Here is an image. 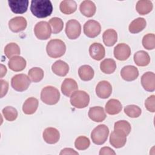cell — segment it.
Returning a JSON list of instances; mask_svg holds the SVG:
<instances>
[{
  "mask_svg": "<svg viewBox=\"0 0 155 155\" xmlns=\"http://www.w3.org/2000/svg\"><path fill=\"white\" fill-rule=\"evenodd\" d=\"M30 10L35 16L44 18L51 14L53 5L48 0H33L31 1Z\"/></svg>",
  "mask_w": 155,
  "mask_h": 155,
  "instance_id": "6da1fadb",
  "label": "cell"
},
{
  "mask_svg": "<svg viewBox=\"0 0 155 155\" xmlns=\"http://www.w3.org/2000/svg\"><path fill=\"white\" fill-rule=\"evenodd\" d=\"M47 53L50 58H58L62 56L66 51V45L61 39H51L46 47Z\"/></svg>",
  "mask_w": 155,
  "mask_h": 155,
  "instance_id": "7a4b0ae2",
  "label": "cell"
},
{
  "mask_svg": "<svg viewBox=\"0 0 155 155\" xmlns=\"http://www.w3.org/2000/svg\"><path fill=\"white\" fill-rule=\"evenodd\" d=\"M60 99L59 90L53 86H47L41 92V99L45 104L52 105L57 104Z\"/></svg>",
  "mask_w": 155,
  "mask_h": 155,
  "instance_id": "3957f363",
  "label": "cell"
},
{
  "mask_svg": "<svg viewBox=\"0 0 155 155\" xmlns=\"http://www.w3.org/2000/svg\"><path fill=\"white\" fill-rule=\"evenodd\" d=\"M70 104L76 108H84L90 102V96L87 93L82 90H76L70 96Z\"/></svg>",
  "mask_w": 155,
  "mask_h": 155,
  "instance_id": "277c9868",
  "label": "cell"
},
{
  "mask_svg": "<svg viewBox=\"0 0 155 155\" xmlns=\"http://www.w3.org/2000/svg\"><path fill=\"white\" fill-rule=\"evenodd\" d=\"M108 134L109 129L108 127L104 124H100L91 131V138L94 143L102 145L107 140Z\"/></svg>",
  "mask_w": 155,
  "mask_h": 155,
  "instance_id": "5b68a950",
  "label": "cell"
},
{
  "mask_svg": "<svg viewBox=\"0 0 155 155\" xmlns=\"http://www.w3.org/2000/svg\"><path fill=\"white\" fill-rule=\"evenodd\" d=\"M31 81L30 78L25 74L15 75L11 80L12 88L17 91H24L28 89Z\"/></svg>",
  "mask_w": 155,
  "mask_h": 155,
  "instance_id": "8992f818",
  "label": "cell"
},
{
  "mask_svg": "<svg viewBox=\"0 0 155 155\" xmlns=\"http://www.w3.org/2000/svg\"><path fill=\"white\" fill-rule=\"evenodd\" d=\"M34 32L36 37L40 40L48 39L52 33L50 24L46 21L38 22L35 26Z\"/></svg>",
  "mask_w": 155,
  "mask_h": 155,
  "instance_id": "52a82bcc",
  "label": "cell"
},
{
  "mask_svg": "<svg viewBox=\"0 0 155 155\" xmlns=\"http://www.w3.org/2000/svg\"><path fill=\"white\" fill-rule=\"evenodd\" d=\"M65 33L70 39H76L81 35V25L76 19H70L66 23Z\"/></svg>",
  "mask_w": 155,
  "mask_h": 155,
  "instance_id": "ba28073f",
  "label": "cell"
},
{
  "mask_svg": "<svg viewBox=\"0 0 155 155\" xmlns=\"http://www.w3.org/2000/svg\"><path fill=\"white\" fill-rule=\"evenodd\" d=\"M101 31V26L99 22L88 20L84 25V33L88 38H94L98 36Z\"/></svg>",
  "mask_w": 155,
  "mask_h": 155,
  "instance_id": "9c48e42d",
  "label": "cell"
},
{
  "mask_svg": "<svg viewBox=\"0 0 155 155\" xmlns=\"http://www.w3.org/2000/svg\"><path fill=\"white\" fill-rule=\"evenodd\" d=\"M114 56L119 61H125L131 55V48L125 43L118 44L114 48Z\"/></svg>",
  "mask_w": 155,
  "mask_h": 155,
  "instance_id": "30bf717a",
  "label": "cell"
},
{
  "mask_svg": "<svg viewBox=\"0 0 155 155\" xmlns=\"http://www.w3.org/2000/svg\"><path fill=\"white\" fill-rule=\"evenodd\" d=\"M27 25L26 19L23 16H16L11 19L8 22L10 30L14 33H18L25 30Z\"/></svg>",
  "mask_w": 155,
  "mask_h": 155,
  "instance_id": "8fae6325",
  "label": "cell"
},
{
  "mask_svg": "<svg viewBox=\"0 0 155 155\" xmlns=\"http://www.w3.org/2000/svg\"><path fill=\"white\" fill-rule=\"evenodd\" d=\"M112 93V86L107 81H100L96 87V95L101 99H107Z\"/></svg>",
  "mask_w": 155,
  "mask_h": 155,
  "instance_id": "7c38bea8",
  "label": "cell"
},
{
  "mask_svg": "<svg viewBox=\"0 0 155 155\" xmlns=\"http://www.w3.org/2000/svg\"><path fill=\"white\" fill-rule=\"evenodd\" d=\"M142 87L147 91H154L155 90V74L153 72L147 71L141 77Z\"/></svg>",
  "mask_w": 155,
  "mask_h": 155,
  "instance_id": "4fadbf2b",
  "label": "cell"
},
{
  "mask_svg": "<svg viewBox=\"0 0 155 155\" xmlns=\"http://www.w3.org/2000/svg\"><path fill=\"white\" fill-rule=\"evenodd\" d=\"M44 140L49 144L57 143L60 139L59 131L55 128L48 127L45 128L42 133Z\"/></svg>",
  "mask_w": 155,
  "mask_h": 155,
  "instance_id": "5bb4252c",
  "label": "cell"
},
{
  "mask_svg": "<svg viewBox=\"0 0 155 155\" xmlns=\"http://www.w3.org/2000/svg\"><path fill=\"white\" fill-rule=\"evenodd\" d=\"M61 91L62 94L67 97L78 90V85L75 80L71 78H66L64 80L61 85Z\"/></svg>",
  "mask_w": 155,
  "mask_h": 155,
  "instance_id": "9a60e30c",
  "label": "cell"
},
{
  "mask_svg": "<svg viewBox=\"0 0 155 155\" xmlns=\"http://www.w3.org/2000/svg\"><path fill=\"white\" fill-rule=\"evenodd\" d=\"M29 1L28 0L8 1L12 12L16 14H22L27 12Z\"/></svg>",
  "mask_w": 155,
  "mask_h": 155,
  "instance_id": "2e32d148",
  "label": "cell"
},
{
  "mask_svg": "<svg viewBox=\"0 0 155 155\" xmlns=\"http://www.w3.org/2000/svg\"><path fill=\"white\" fill-rule=\"evenodd\" d=\"M120 76L126 81H133L139 76L138 69L133 65H126L120 71Z\"/></svg>",
  "mask_w": 155,
  "mask_h": 155,
  "instance_id": "e0dca14e",
  "label": "cell"
},
{
  "mask_svg": "<svg viewBox=\"0 0 155 155\" xmlns=\"http://www.w3.org/2000/svg\"><path fill=\"white\" fill-rule=\"evenodd\" d=\"M89 54L93 59L101 61L105 57V48L101 44L94 42L89 47Z\"/></svg>",
  "mask_w": 155,
  "mask_h": 155,
  "instance_id": "ac0fdd59",
  "label": "cell"
},
{
  "mask_svg": "<svg viewBox=\"0 0 155 155\" xmlns=\"http://www.w3.org/2000/svg\"><path fill=\"white\" fill-rule=\"evenodd\" d=\"M88 115L90 119L96 122L104 121L107 117L104 108L99 106L91 107L89 109Z\"/></svg>",
  "mask_w": 155,
  "mask_h": 155,
  "instance_id": "d6986e66",
  "label": "cell"
},
{
  "mask_svg": "<svg viewBox=\"0 0 155 155\" xmlns=\"http://www.w3.org/2000/svg\"><path fill=\"white\" fill-rule=\"evenodd\" d=\"M131 130L130 124L125 120H118L114 123V131L118 135L127 137Z\"/></svg>",
  "mask_w": 155,
  "mask_h": 155,
  "instance_id": "ffe728a7",
  "label": "cell"
},
{
  "mask_svg": "<svg viewBox=\"0 0 155 155\" xmlns=\"http://www.w3.org/2000/svg\"><path fill=\"white\" fill-rule=\"evenodd\" d=\"M27 62L24 58L19 56H15L9 59L8 66L10 70L14 71H22L26 67Z\"/></svg>",
  "mask_w": 155,
  "mask_h": 155,
  "instance_id": "44dd1931",
  "label": "cell"
},
{
  "mask_svg": "<svg viewBox=\"0 0 155 155\" xmlns=\"http://www.w3.org/2000/svg\"><path fill=\"white\" fill-rule=\"evenodd\" d=\"M81 13L85 16L90 18L94 16L96 11V7L94 3L89 0L82 1L79 6Z\"/></svg>",
  "mask_w": 155,
  "mask_h": 155,
  "instance_id": "7402d4cb",
  "label": "cell"
},
{
  "mask_svg": "<svg viewBox=\"0 0 155 155\" xmlns=\"http://www.w3.org/2000/svg\"><path fill=\"white\" fill-rule=\"evenodd\" d=\"M52 71L59 76H65L69 71V66L64 61L58 60L51 65Z\"/></svg>",
  "mask_w": 155,
  "mask_h": 155,
  "instance_id": "603a6c76",
  "label": "cell"
},
{
  "mask_svg": "<svg viewBox=\"0 0 155 155\" xmlns=\"http://www.w3.org/2000/svg\"><path fill=\"white\" fill-rule=\"evenodd\" d=\"M122 108L120 102L116 99H110L105 104V111L110 115L119 114Z\"/></svg>",
  "mask_w": 155,
  "mask_h": 155,
  "instance_id": "cb8c5ba5",
  "label": "cell"
},
{
  "mask_svg": "<svg viewBox=\"0 0 155 155\" xmlns=\"http://www.w3.org/2000/svg\"><path fill=\"white\" fill-rule=\"evenodd\" d=\"M39 102L35 97H31L25 100L22 106L23 113L25 114H32L38 109Z\"/></svg>",
  "mask_w": 155,
  "mask_h": 155,
  "instance_id": "d4e9b609",
  "label": "cell"
},
{
  "mask_svg": "<svg viewBox=\"0 0 155 155\" xmlns=\"http://www.w3.org/2000/svg\"><path fill=\"white\" fill-rule=\"evenodd\" d=\"M133 58L135 64L139 67L147 66L150 62V57L148 53L143 50H140L136 52Z\"/></svg>",
  "mask_w": 155,
  "mask_h": 155,
  "instance_id": "484cf974",
  "label": "cell"
},
{
  "mask_svg": "<svg viewBox=\"0 0 155 155\" xmlns=\"http://www.w3.org/2000/svg\"><path fill=\"white\" fill-rule=\"evenodd\" d=\"M153 5L151 1L148 0H139L136 5V10L140 15H145L153 10Z\"/></svg>",
  "mask_w": 155,
  "mask_h": 155,
  "instance_id": "4316f807",
  "label": "cell"
},
{
  "mask_svg": "<svg viewBox=\"0 0 155 155\" xmlns=\"http://www.w3.org/2000/svg\"><path fill=\"white\" fill-rule=\"evenodd\" d=\"M103 42L107 47H111L114 45L117 41V34L114 29H107L105 30L102 35Z\"/></svg>",
  "mask_w": 155,
  "mask_h": 155,
  "instance_id": "83f0119b",
  "label": "cell"
},
{
  "mask_svg": "<svg viewBox=\"0 0 155 155\" xmlns=\"http://www.w3.org/2000/svg\"><path fill=\"white\" fill-rule=\"evenodd\" d=\"M146 20L143 18H137L134 19L129 25L128 30L131 33H137L142 31L146 27Z\"/></svg>",
  "mask_w": 155,
  "mask_h": 155,
  "instance_id": "f1b7e54d",
  "label": "cell"
},
{
  "mask_svg": "<svg viewBox=\"0 0 155 155\" xmlns=\"http://www.w3.org/2000/svg\"><path fill=\"white\" fill-rule=\"evenodd\" d=\"M78 74L80 79L84 81L91 80L94 75L93 68L88 65H83L78 69Z\"/></svg>",
  "mask_w": 155,
  "mask_h": 155,
  "instance_id": "f546056e",
  "label": "cell"
},
{
  "mask_svg": "<svg viewBox=\"0 0 155 155\" xmlns=\"http://www.w3.org/2000/svg\"><path fill=\"white\" fill-rule=\"evenodd\" d=\"M59 8L62 13L65 15H70L76 12L77 4L73 0H65L61 2Z\"/></svg>",
  "mask_w": 155,
  "mask_h": 155,
  "instance_id": "4dcf8cb0",
  "label": "cell"
},
{
  "mask_svg": "<svg viewBox=\"0 0 155 155\" xmlns=\"http://www.w3.org/2000/svg\"><path fill=\"white\" fill-rule=\"evenodd\" d=\"M116 68V64L113 59H105L100 64L101 70L105 74H111L114 72Z\"/></svg>",
  "mask_w": 155,
  "mask_h": 155,
  "instance_id": "1f68e13d",
  "label": "cell"
},
{
  "mask_svg": "<svg viewBox=\"0 0 155 155\" xmlns=\"http://www.w3.org/2000/svg\"><path fill=\"white\" fill-rule=\"evenodd\" d=\"M127 142V137H124L117 134L114 131H112L110 136V143L116 148L123 147Z\"/></svg>",
  "mask_w": 155,
  "mask_h": 155,
  "instance_id": "d6a6232c",
  "label": "cell"
},
{
  "mask_svg": "<svg viewBox=\"0 0 155 155\" xmlns=\"http://www.w3.org/2000/svg\"><path fill=\"white\" fill-rule=\"evenodd\" d=\"M20 52L21 50L19 45L15 42H10L4 48V53L9 59L20 54Z\"/></svg>",
  "mask_w": 155,
  "mask_h": 155,
  "instance_id": "836d02e7",
  "label": "cell"
},
{
  "mask_svg": "<svg viewBox=\"0 0 155 155\" xmlns=\"http://www.w3.org/2000/svg\"><path fill=\"white\" fill-rule=\"evenodd\" d=\"M48 24L51 27V32L53 34H57L60 33L64 27L63 21L60 18L58 17H54L51 18L49 20Z\"/></svg>",
  "mask_w": 155,
  "mask_h": 155,
  "instance_id": "e575fe53",
  "label": "cell"
},
{
  "mask_svg": "<svg viewBox=\"0 0 155 155\" xmlns=\"http://www.w3.org/2000/svg\"><path fill=\"white\" fill-rule=\"evenodd\" d=\"M28 77L33 82H38L44 78V71L39 67H33L29 70Z\"/></svg>",
  "mask_w": 155,
  "mask_h": 155,
  "instance_id": "d590c367",
  "label": "cell"
},
{
  "mask_svg": "<svg viewBox=\"0 0 155 155\" xmlns=\"http://www.w3.org/2000/svg\"><path fill=\"white\" fill-rule=\"evenodd\" d=\"M2 113L4 118L10 122L16 120L18 117V111L16 109L12 106H7L4 108L2 110Z\"/></svg>",
  "mask_w": 155,
  "mask_h": 155,
  "instance_id": "8d00e7d4",
  "label": "cell"
},
{
  "mask_svg": "<svg viewBox=\"0 0 155 155\" xmlns=\"http://www.w3.org/2000/svg\"><path fill=\"white\" fill-rule=\"evenodd\" d=\"M143 47L148 50H153L155 48V35L153 33L145 35L142 40Z\"/></svg>",
  "mask_w": 155,
  "mask_h": 155,
  "instance_id": "74e56055",
  "label": "cell"
},
{
  "mask_svg": "<svg viewBox=\"0 0 155 155\" xmlns=\"http://www.w3.org/2000/svg\"><path fill=\"white\" fill-rule=\"evenodd\" d=\"M124 113L130 117L136 118L140 116L142 113V110L137 105H128L124 108Z\"/></svg>",
  "mask_w": 155,
  "mask_h": 155,
  "instance_id": "f35d334b",
  "label": "cell"
},
{
  "mask_svg": "<svg viewBox=\"0 0 155 155\" xmlns=\"http://www.w3.org/2000/svg\"><path fill=\"white\" fill-rule=\"evenodd\" d=\"M90 145V139L85 136H81L77 137L74 142V147L78 150H85Z\"/></svg>",
  "mask_w": 155,
  "mask_h": 155,
  "instance_id": "ab89813d",
  "label": "cell"
},
{
  "mask_svg": "<svg viewBox=\"0 0 155 155\" xmlns=\"http://www.w3.org/2000/svg\"><path fill=\"white\" fill-rule=\"evenodd\" d=\"M145 106L148 111L154 113L155 111V96H149L145 101Z\"/></svg>",
  "mask_w": 155,
  "mask_h": 155,
  "instance_id": "60d3db41",
  "label": "cell"
},
{
  "mask_svg": "<svg viewBox=\"0 0 155 155\" xmlns=\"http://www.w3.org/2000/svg\"><path fill=\"white\" fill-rule=\"evenodd\" d=\"M1 97H3L7 93L8 90V82L3 79H1Z\"/></svg>",
  "mask_w": 155,
  "mask_h": 155,
  "instance_id": "b9f144b4",
  "label": "cell"
},
{
  "mask_svg": "<svg viewBox=\"0 0 155 155\" xmlns=\"http://www.w3.org/2000/svg\"><path fill=\"white\" fill-rule=\"evenodd\" d=\"M99 154L100 155H103V154H116V153L111 148H110L108 147H102V148H101L100 151H99Z\"/></svg>",
  "mask_w": 155,
  "mask_h": 155,
  "instance_id": "7bdbcfd3",
  "label": "cell"
},
{
  "mask_svg": "<svg viewBox=\"0 0 155 155\" xmlns=\"http://www.w3.org/2000/svg\"><path fill=\"white\" fill-rule=\"evenodd\" d=\"M60 155L64 154H78V153L71 148H65L61 150Z\"/></svg>",
  "mask_w": 155,
  "mask_h": 155,
  "instance_id": "ee69618b",
  "label": "cell"
},
{
  "mask_svg": "<svg viewBox=\"0 0 155 155\" xmlns=\"http://www.w3.org/2000/svg\"><path fill=\"white\" fill-rule=\"evenodd\" d=\"M7 73V68L5 65L3 64H1V78H3Z\"/></svg>",
  "mask_w": 155,
  "mask_h": 155,
  "instance_id": "f6af8a7d",
  "label": "cell"
}]
</instances>
